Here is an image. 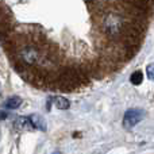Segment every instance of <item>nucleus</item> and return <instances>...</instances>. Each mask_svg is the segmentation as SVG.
<instances>
[{
	"label": "nucleus",
	"mask_w": 154,
	"mask_h": 154,
	"mask_svg": "<svg viewBox=\"0 0 154 154\" xmlns=\"http://www.w3.org/2000/svg\"><path fill=\"white\" fill-rule=\"evenodd\" d=\"M145 116L142 109H128L123 116V126L126 128H133L137 123H139Z\"/></svg>",
	"instance_id": "f257e3e1"
},
{
	"label": "nucleus",
	"mask_w": 154,
	"mask_h": 154,
	"mask_svg": "<svg viewBox=\"0 0 154 154\" xmlns=\"http://www.w3.org/2000/svg\"><path fill=\"white\" fill-rule=\"evenodd\" d=\"M54 101H56L54 104H56V107L58 109H68L69 106H70L69 100L65 99V97H62V96H57V97H54Z\"/></svg>",
	"instance_id": "f03ea898"
},
{
	"label": "nucleus",
	"mask_w": 154,
	"mask_h": 154,
	"mask_svg": "<svg viewBox=\"0 0 154 154\" xmlns=\"http://www.w3.org/2000/svg\"><path fill=\"white\" fill-rule=\"evenodd\" d=\"M20 104H22V99L18 97V96H12V97L7 99V101H5V107H7V108H10V109L18 108Z\"/></svg>",
	"instance_id": "7ed1b4c3"
},
{
	"label": "nucleus",
	"mask_w": 154,
	"mask_h": 154,
	"mask_svg": "<svg viewBox=\"0 0 154 154\" xmlns=\"http://www.w3.org/2000/svg\"><path fill=\"white\" fill-rule=\"evenodd\" d=\"M29 120H30V125H32L34 127L41 128V130H45V126H43L45 123H43V120L41 116H38V115H31V116L29 118Z\"/></svg>",
	"instance_id": "20e7f679"
},
{
	"label": "nucleus",
	"mask_w": 154,
	"mask_h": 154,
	"mask_svg": "<svg viewBox=\"0 0 154 154\" xmlns=\"http://www.w3.org/2000/svg\"><path fill=\"white\" fill-rule=\"evenodd\" d=\"M142 80H143V73L141 72V70H137V72H134L133 75H131V82L135 85H139L142 82Z\"/></svg>",
	"instance_id": "39448f33"
},
{
	"label": "nucleus",
	"mask_w": 154,
	"mask_h": 154,
	"mask_svg": "<svg viewBox=\"0 0 154 154\" xmlns=\"http://www.w3.org/2000/svg\"><path fill=\"white\" fill-rule=\"evenodd\" d=\"M147 77L149 80H153V64L147 65Z\"/></svg>",
	"instance_id": "423d86ee"
},
{
	"label": "nucleus",
	"mask_w": 154,
	"mask_h": 154,
	"mask_svg": "<svg viewBox=\"0 0 154 154\" xmlns=\"http://www.w3.org/2000/svg\"><path fill=\"white\" fill-rule=\"evenodd\" d=\"M53 154H61V153H60V152H54Z\"/></svg>",
	"instance_id": "0eeeda50"
}]
</instances>
